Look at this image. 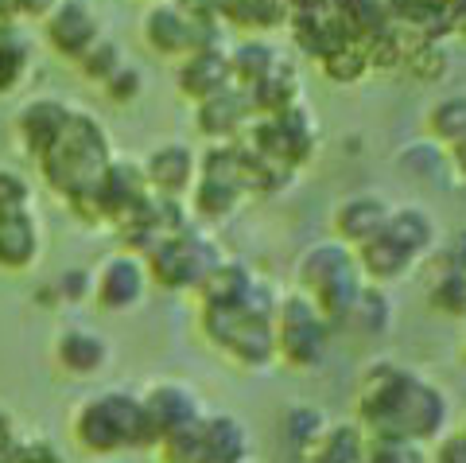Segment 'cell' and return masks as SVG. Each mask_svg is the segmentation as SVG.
<instances>
[{"instance_id":"obj_13","label":"cell","mask_w":466,"mask_h":463,"mask_svg":"<svg viewBox=\"0 0 466 463\" xmlns=\"http://www.w3.org/2000/svg\"><path fill=\"white\" fill-rule=\"evenodd\" d=\"M440 250V273H466V230L459 234H451L443 245H435Z\"/></svg>"},{"instance_id":"obj_8","label":"cell","mask_w":466,"mask_h":463,"mask_svg":"<svg viewBox=\"0 0 466 463\" xmlns=\"http://www.w3.org/2000/svg\"><path fill=\"white\" fill-rule=\"evenodd\" d=\"M424 129H428V140H435L440 149H451L455 140H462L466 137V90L443 94L440 101H431L424 113Z\"/></svg>"},{"instance_id":"obj_7","label":"cell","mask_w":466,"mask_h":463,"mask_svg":"<svg viewBox=\"0 0 466 463\" xmlns=\"http://www.w3.org/2000/svg\"><path fill=\"white\" fill-rule=\"evenodd\" d=\"M392 320H397V300L389 296L385 284L366 281L361 296L354 300V308H350V315H346V324H354L361 335H389Z\"/></svg>"},{"instance_id":"obj_10","label":"cell","mask_w":466,"mask_h":463,"mask_svg":"<svg viewBox=\"0 0 466 463\" xmlns=\"http://www.w3.org/2000/svg\"><path fill=\"white\" fill-rule=\"evenodd\" d=\"M447 160V149H440L435 140H412L408 149L397 152V168H404L412 180H435V168Z\"/></svg>"},{"instance_id":"obj_3","label":"cell","mask_w":466,"mask_h":463,"mask_svg":"<svg viewBox=\"0 0 466 463\" xmlns=\"http://www.w3.org/2000/svg\"><path fill=\"white\" fill-rule=\"evenodd\" d=\"M299 284H303V296H308L315 308L323 312V320L334 327V324H346L354 300L361 296V288H366V277H361L354 250L334 238V242H319L303 253Z\"/></svg>"},{"instance_id":"obj_11","label":"cell","mask_w":466,"mask_h":463,"mask_svg":"<svg viewBox=\"0 0 466 463\" xmlns=\"http://www.w3.org/2000/svg\"><path fill=\"white\" fill-rule=\"evenodd\" d=\"M431 308L451 320H466V273H440L431 284Z\"/></svg>"},{"instance_id":"obj_17","label":"cell","mask_w":466,"mask_h":463,"mask_svg":"<svg viewBox=\"0 0 466 463\" xmlns=\"http://www.w3.org/2000/svg\"><path fill=\"white\" fill-rule=\"evenodd\" d=\"M462 432H466V425H462Z\"/></svg>"},{"instance_id":"obj_6","label":"cell","mask_w":466,"mask_h":463,"mask_svg":"<svg viewBox=\"0 0 466 463\" xmlns=\"http://www.w3.org/2000/svg\"><path fill=\"white\" fill-rule=\"evenodd\" d=\"M366 448H370V437L361 432V425L346 421V425H327L308 444V452H311V463H366Z\"/></svg>"},{"instance_id":"obj_16","label":"cell","mask_w":466,"mask_h":463,"mask_svg":"<svg viewBox=\"0 0 466 463\" xmlns=\"http://www.w3.org/2000/svg\"><path fill=\"white\" fill-rule=\"evenodd\" d=\"M459 355H462V366H466V339H462V351Z\"/></svg>"},{"instance_id":"obj_15","label":"cell","mask_w":466,"mask_h":463,"mask_svg":"<svg viewBox=\"0 0 466 463\" xmlns=\"http://www.w3.org/2000/svg\"><path fill=\"white\" fill-rule=\"evenodd\" d=\"M447 164L455 168L459 176L466 180V137H462V140H455V144H451V149H447Z\"/></svg>"},{"instance_id":"obj_1","label":"cell","mask_w":466,"mask_h":463,"mask_svg":"<svg viewBox=\"0 0 466 463\" xmlns=\"http://www.w3.org/2000/svg\"><path fill=\"white\" fill-rule=\"evenodd\" d=\"M358 425L370 440L435 444L451 425V397L416 366L377 358L358 386Z\"/></svg>"},{"instance_id":"obj_14","label":"cell","mask_w":466,"mask_h":463,"mask_svg":"<svg viewBox=\"0 0 466 463\" xmlns=\"http://www.w3.org/2000/svg\"><path fill=\"white\" fill-rule=\"evenodd\" d=\"M431 463H466V432H443L435 440V452H431Z\"/></svg>"},{"instance_id":"obj_9","label":"cell","mask_w":466,"mask_h":463,"mask_svg":"<svg viewBox=\"0 0 466 463\" xmlns=\"http://www.w3.org/2000/svg\"><path fill=\"white\" fill-rule=\"evenodd\" d=\"M319 67H323L334 82H358L373 63H370V47H358L354 39H346L319 55Z\"/></svg>"},{"instance_id":"obj_5","label":"cell","mask_w":466,"mask_h":463,"mask_svg":"<svg viewBox=\"0 0 466 463\" xmlns=\"http://www.w3.org/2000/svg\"><path fill=\"white\" fill-rule=\"evenodd\" d=\"M389 214H392V202L381 191H354V195H346L330 214L334 238H339L342 245H350V250H358L361 242H370L377 230L389 222Z\"/></svg>"},{"instance_id":"obj_12","label":"cell","mask_w":466,"mask_h":463,"mask_svg":"<svg viewBox=\"0 0 466 463\" xmlns=\"http://www.w3.org/2000/svg\"><path fill=\"white\" fill-rule=\"evenodd\" d=\"M366 463H431V452L416 440H370Z\"/></svg>"},{"instance_id":"obj_4","label":"cell","mask_w":466,"mask_h":463,"mask_svg":"<svg viewBox=\"0 0 466 463\" xmlns=\"http://www.w3.org/2000/svg\"><path fill=\"white\" fill-rule=\"evenodd\" d=\"M272 343L280 346L284 363L299 366V370H311L323 363L327 355V343H330V324L323 320V312L315 308L308 296H288L280 304V315H276V335Z\"/></svg>"},{"instance_id":"obj_2","label":"cell","mask_w":466,"mask_h":463,"mask_svg":"<svg viewBox=\"0 0 466 463\" xmlns=\"http://www.w3.org/2000/svg\"><path fill=\"white\" fill-rule=\"evenodd\" d=\"M440 245V222L424 207H392L389 222L377 230L370 242H361L354 257L361 265V277L370 284H397L428 262Z\"/></svg>"}]
</instances>
